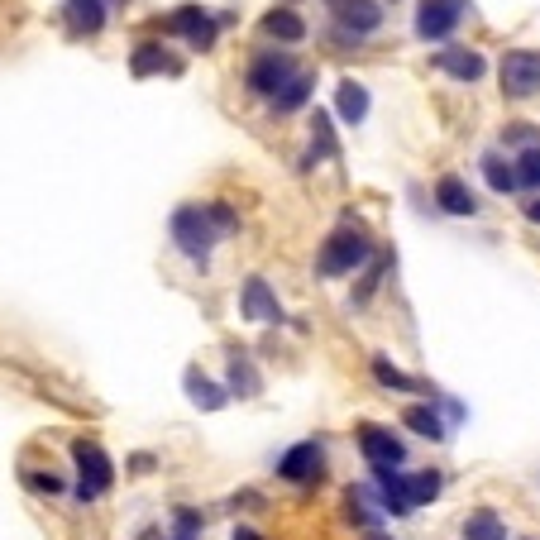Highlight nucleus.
I'll use <instances>...</instances> for the list:
<instances>
[{
	"instance_id": "4468645a",
	"label": "nucleus",
	"mask_w": 540,
	"mask_h": 540,
	"mask_svg": "<svg viewBox=\"0 0 540 540\" xmlns=\"http://www.w3.org/2000/svg\"><path fill=\"white\" fill-rule=\"evenodd\" d=\"M130 72L134 77H153V72L177 77V72H182V58H173L163 44H134L130 48Z\"/></svg>"
},
{
	"instance_id": "f3484780",
	"label": "nucleus",
	"mask_w": 540,
	"mask_h": 540,
	"mask_svg": "<svg viewBox=\"0 0 540 540\" xmlns=\"http://www.w3.org/2000/svg\"><path fill=\"white\" fill-rule=\"evenodd\" d=\"M335 110H340L345 125H364V115H368V87L364 82L345 77V82L335 87Z\"/></svg>"
},
{
	"instance_id": "ddd939ff",
	"label": "nucleus",
	"mask_w": 540,
	"mask_h": 540,
	"mask_svg": "<svg viewBox=\"0 0 540 540\" xmlns=\"http://www.w3.org/2000/svg\"><path fill=\"white\" fill-rule=\"evenodd\" d=\"M435 67H440V72H450L454 82H464V87L478 82V77L488 72V63H483V53H478V48H440V53H435Z\"/></svg>"
},
{
	"instance_id": "9d476101",
	"label": "nucleus",
	"mask_w": 540,
	"mask_h": 540,
	"mask_svg": "<svg viewBox=\"0 0 540 540\" xmlns=\"http://www.w3.org/2000/svg\"><path fill=\"white\" fill-rule=\"evenodd\" d=\"M278 478L287 483H321L325 478V445L321 440H302V445H292V450L278 459Z\"/></svg>"
},
{
	"instance_id": "7c9ffc66",
	"label": "nucleus",
	"mask_w": 540,
	"mask_h": 540,
	"mask_svg": "<svg viewBox=\"0 0 540 540\" xmlns=\"http://www.w3.org/2000/svg\"><path fill=\"white\" fill-rule=\"evenodd\" d=\"M24 483H29L39 497H58V493H63V478H58V474H24Z\"/></svg>"
},
{
	"instance_id": "e433bc0d",
	"label": "nucleus",
	"mask_w": 540,
	"mask_h": 540,
	"mask_svg": "<svg viewBox=\"0 0 540 540\" xmlns=\"http://www.w3.org/2000/svg\"><path fill=\"white\" fill-rule=\"evenodd\" d=\"M115 5H130V0H110V10H115Z\"/></svg>"
},
{
	"instance_id": "412c9836",
	"label": "nucleus",
	"mask_w": 540,
	"mask_h": 540,
	"mask_svg": "<svg viewBox=\"0 0 540 540\" xmlns=\"http://www.w3.org/2000/svg\"><path fill=\"white\" fill-rule=\"evenodd\" d=\"M345 507H349V521H359L364 531H378V507H383V497L373 493V488H349Z\"/></svg>"
},
{
	"instance_id": "f03ea898",
	"label": "nucleus",
	"mask_w": 540,
	"mask_h": 540,
	"mask_svg": "<svg viewBox=\"0 0 540 540\" xmlns=\"http://www.w3.org/2000/svg\"><path fill=\"white\" fill-rule=\"evenodd\" d=\"M368 259H373V239H368L359 225H340V230L321 244L316 273H321V278H345L354 268H364Z\"/></svg>"
},
{
	"instance_id": "7ed1b4c3",
	"label": "nucleus",
	"mask_w": 540,
	"mask_h": 540,
	"mask_svg": "<svg viewBox=\"0 0 540 540\" xmlns=\"http://www.w3.org/2000/svg\"><path fill=\"white\" fill-rule=\"evenodd\" d=\"M72 459H77V497H82V502L106 497L110 483H115V464H110V454L101 450L96 440H72Z\"/></svg>"
},
{
	"instance_id": "6ab92c4d",
	"label": "nucleus",
	"mask_w": 540,
	"mask_h": 540,
	"mask_svg": "<svg viewBox=\"0 0 540 540\" xmlns=\"http://www.w3.org/2000/svg\"><path fill=\"white\" fill-rule=\"evenodd\" d=\"M263 34L278 39V44H302L306 20L297 15V10H268V15H263Z\"/></svg>"
},
{
	"instance_id": "bb28decb",
	"label": "nucleus",
	"mask_w": 540,
	"mask_h": 540,
	"mask_svg": "<svg viewBox=\"0 0 540 540\" xmlns=\"http://www.w3.org/2000/svg\"><path fill=\"white\" fill-rule=\"evenodd\" d=\"M311 158H340L335 125H330V115H325V110H316V120H311Z\"/></svg>"
},
{
	"instance_id": "c85d7f7f",
	"label": "nucleus",
	"mask_w": 540,
	"mask_h": 540,
	"mask_svg": "<svg viewBox=\"0 0 540 540\" xmlns=\"http://www.w3.org/2000/svg\"><path fill=\"white\" fill-rule=\"evenodd\" d=\"M173 540H201V512L196 507H177L173 512Z\"/></svg>"
},
{
	"instance_id": "dca6fc26",
	"label": "nucleus",
	"mask_w": 540,
	"mask_h": 540,
	"mask_svg": "<svg viewBox=\"0 0 540 540\" xmlns=\"http://www.w3.org/2000/svg\"><path fill=\"white\" fill-rule=\"evenodd\" d=\"M182 388H187V397H192V407H201V411H220L225 402H230V388H220L216 378H206L201 368H187Z\"/></svg>"
},
{
	"instance_id": "c756f323",
	"label": "nucleus",
	"mask_w": 540,
	"mask_h": 540,
	"mask_svg": "<svg viewBox=\"0 0 540 540\" xmlns=\"http://www.w3.org/2000/svg\"><path fill=\"white\" fill-rule=\"evenodd\" d=\"M502 144H517V149L526 153V149H536L540 144V134L531 130V125H507V130H502Z\"/></svg>"
},
{
	"instance_id": "20e7f679",
	"label": "nucleus",
	"mask_w": 540,
	"mask_h": 540,
	"mask_svg": "<svg viewBox=\"0 0 540 540\" xmlns=\"http://www.w3.org/2000/svg\"><path fill=\"white\" fill-rule=\"evenodd\" d=\"M163 29L177 34V39H187V48H196V53H211L216 48V34H220V20L206 5H177L173 15L163 20Z\"/></svg>"
},
{
	"instance_id": "6e6552de",
	"label": "nucleus",
	"mask_w": 540,
	"mask_h": 540,
	"mask_svg": "<svg viewBox=\"0 0 540 540\" xmlns=\"http://www.w3.org/2000/svg\"><path fill=\"white\" fill-rule=\"evenodd\" d=\"M359 450H364L368 469H402V464H407V445H402V435H392L388 426H373V421L359 426Z\"/></svg>"
},
{
	"instance_id": "f257e3e1",
	"label": "nucleus",
	"mask_w": 540,
	"mask_h": 540,
	"mask_svg": "<svg viewBox=\"0 0 540 540\" xmlns=\"http://www.w3.org/2000/svg\"><path fill=\"white\" fill-rule=\"evenodd\" d=\"M168 235H173V244L192 263H206L220 239V225L211 216V206H177L173 220H168Z\"/></svg>"
},
{
	"instance_id": "f704fd0d",
	"label": "nucleus",
	"mask_w": 540,
	"mask_h": 540,
	"mask_svg": "<svg viewBox=\"0 0 540 540\" xmlns=\"http://www.w3.org/2000/svg\"><path fill=\"white\" fill-rule=\"evenodd\" d=\"M526 220H531V225H540V196H536V201H526Z\"/></svg>"
},
{
	"instance_id": "a878e982",
	"label": "nucleus",
	"mask_w": 540,
	"mask_h": 540,
	"mask_svg": "<svg viewBox=\"0 0 540 540\" xmlns=\"http://www.w3.org/2000/svg\"><path fill=\"white\" fill-rule=\"evenodd\" d=\"M440 488H445L440 469H421V474H407V497H411V507H426V502H435V497H440Z\"/></svg>"
},
{
	"instance_id": "423d86ee",
	"label": "nucleus",
	"mask_w": 540,
	"mask_h": 540,
	"mask_svg": "<svg viewBox=\"0 0 540 540\" xmlns=\"http://www.w3.org/2000/svg\"><path fill=\"white\" fill-rule=\"evenodd\" d=\"M469 15V0H421L416 5V39L426 44H445L454 29Z\"/></svg>"
},
{
	"instance_id": "1a4fd4ad",
	"label": "nucleus",
	"mask_w": 540,
	"mask_h": 540,
	"mask_svg": "<svg viewBox=\"0 0 540 540\" xmlns=\"http://www.w3.org/2000/svg\"><path fill=\"white\" fill-rule=\"evenodd\" d=\"M325 10H330V20L340 24L345 39H364V34H373L383 24V5L378 0H325Z\"/></svg>"
},
{
	"instance_id": "c9c22d12",
	"label": "nucleus",
	"mask_w": 540,
	"mask_h": 540,
	"mask_svg": "<svg viewBox=\"0 0 540 540\" xmlns=\"http://www.w3.org/2000/svg\"><path fill=\"white\" fill-rule=\"evenodd\" d=\"M364 540H392L388 531H364Z\"/></svg>"
},
{
	"instance_id": "2f4dec72",
	"label": "nucleus",
	"mask_w": 540,
	"mask_h": 540,
	"mask_svg": "<svg viewBox=\"0 0 540 540\" xmlns=\"http://www.w3.org/2000/svg\"><path fill=\"white\" fill-rule=\"evenodd\" d=\"M383 268H388V259H373V268L364 273V282H359V292H354V302L364 306L368 297H373V287H378V278H383Z\"/></svg>"
},
{
	"instance_id": "473e14b6",
	"label": "nucleus",
	"mask_w": 540,
	"mask_h": 540,
	"mask_svg": "<svg viewBox=\"0 0 540 540\" xmlns=\"http://www.w3.org/2000/svg\"><path fill=\"white\" fill-rule=\"evenodd\" d=\"M211 206V216H216V225H220V235H230V230H239V216L225 206V201H206Z\"/></svg>"
},
{
	"instance_id": "72a5a7b5",
	"label": "nucleus",
	"mask_w": 540,
	"mask_h": 540,
	"mask_svg": "<svg viewBox=\"0 0 540 540\" xmlns=\"http://www.w3.org/2000/svg\"><path fill=\"white\" fill-rule=\"evenodd\" d=\"M230 540H263V536L254 531V526H235V536H230Z\"/></svg>"
},
{
	"instance_id": "9b49d317",
	"label": "nucleus",
	"mask_w": 540,
	"mask_h": 540,
	"mask_svg": "<svg viewBox=\"0 0 540 540\" xmlns=\"http://www.w3.org/2000/svg\"><path fill=\"white\" fill-rule=\"evenodd\" d=\"M239 316L244 321H282V302L278 292L268 287V278H244V287H239Z\"/></svg>"
},
{
	"instance_id": "39448f33",
	"label": "nucleus",
	"mask_w": 540,
	"mask_h": 540,
	"mask_svg": "<svg viewBox=\"0 0 540 540\" xmlns=\"http://www.w3.org/2000/svg\"><path fill=\"white\" fill-rule=\"evenodd\" d=\"M497 82H502V96L512 101H526L540 91V48H512L502 67H497Z\"/></svg>"
},
{
	"instance_id": "393cba45",
	"label": "nucleus",
	"mask_w": 540,
	"mask_h": 540,
	"mask_svg": "<svg viewBox=\"0 0 540 540\" xmlns=\"http://www.w3.org/2000/svg\"><path fill=\"white\" fill-rule=\"evenodd\" d=\"M373 378H378L383 388H392V392H431L426 383H421V378H411V373H402V368L392 364V359H383V354L373 359Z\"/></svg>"
},
{
	"instance_id": "0eeeda50",
	"label": "nucleus",
	"mask_w": 540,
	"mask_h": 540,
	"mask_svg": "<svg viewBox=\"0 0 540 540\" xmlns=\"http://www.w3.org/2000/svg\"><path fill=\"white\" fill-rule=\"evenodd\" d=\"M297 77V67H292V58L287 53H278V48H268V53H259L254 63H249V72H244V87L254 91V96H278L287 82Z\"/></svg>"
},
{
	"instance_id": "2eb2a0df",
	"label": "nucleus",
	"mask_w": 540,
	"mask_h": 540,
	"mask_svg": "<svg viewBox=\"0 0 540 540\" xmlns=\"http://www.w3.org/2000/svg\"><path fill=\"white\" fill-rule=\"evenodd\" d=\"M435 206H440L445 216H474L478 211L474 192L464 187V177H454V173H445L440 182H435Z\"/></svg>"
},
{
	"instance_id": "aec40b11",
	"label": "nucleus",
	"mask_w": 540,
	"mask_h": 540,
	"mask_svg": "<svg viewBox=\"0 0 540 540\" xmlns=\"http://www.w3.org/2000/svg\"><path fill=\"white\" fill-rule=\"evenodd\" d=\"M402 426L416 435H426V440H445V421H440V411L431 407V402H411L407 411H402Z\"/></svg>"
},
{
	"instance_id": "cd10ccee",
	"label": "nucleus",
	"mask_w": 540,
	"mask_h": 540,
	"mask_svg": "<svg viewBox=\"0 0 540 540\" xmlns=\"http://www.w3.org/2000/svg\"><path fill=\"white\" fill-rule=\"evenodd\" d=\"M517 182L526 187V192H540V144L517 158Z\"/></svg>"
},
{
	"instance_id": "4be33fe9",
	"label": "nucleus",
	"mask_w": 540,
	"mask_h": 540,
	"mask_svg": "<svg viewBox=\"0 0 540 540\" xmlns=\"http://www.w3.org/2000/svg\"><path fill=\"white\" fill-rule=\"evenodd\" d=\"M478 168H483V177H488V187L502 192V196L521 187V182H517V163H507L502 153H483V158H478Z\"/></svg>"
},
{
	"instance_id": "b1692460",
	"label": "nucleus",
	"mask_w": 540,
	"mask_h": 540,
	"mask_svg": "<svg viewBox=\"0 0 540 540\" xmlns=\"http://www.w3.org/2000/svg\"><path fill=\"white\" fill-rule=\"evenodd\" d=\"M311 87H316V77H311V72H297V77H292V82H287V87L273 96V110H278V115H292V110H302L306 101H311Z\"/></svg>"
},
{
	"instance_id": "5701e85b",
	"label": "nucleus",
	"mask_w": 540,
	"mask_h": 540,
	"mask_svg": "<svg viewBox=\"0 0 540 540\" xmlns=\"http://www.w3.org/2000/svg\"><path fill=\"white\" fill-rule=\"evenodd\" d=\"M464 540H507V526H502L493 507H478V512L464 517Z\"/></svg>"
},
{
	"instance_id": "a211bd4d",
	"label": "nucleus",
	"mask_w": 540,
	"mask_h": 540,
	"mask_svg": "<svg viewBox=\"0 0 540 540\" xmlns=\"http://www.w3.org/2000/svg\"><path fill=\"white\" fill-rule=\"evenodd\" d=\"M259 392H263V378L254 368V359L230 349V397H259Z\"/></svg>"
},
{
	"instance_id": "f8f14e48",
	"label": "nucleus",
	"mask_w": 540,
	"mask_h": 540,
	"mask_svg": "<svg viewBox=\"0 0 540 540\" xmlns=\"http://www.w3.org/2000/svg\"><path fill=\"white\" fill-rule=\"evenodd\" d=\"M63 20L72 39H91L101 34L110 20V0H63Z\"/></svg>"
}]
</instances>
